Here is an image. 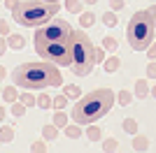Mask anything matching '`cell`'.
Here are the masks:
<instances>
[{"mask_svg":"<svg viewBox=\"0 0 156 153\" xmlns=\"http://www.w3.org/2000/svg\"><path fill=\"white\" fill-rule=\"evenodd\" d=\"M12 83L16 88H26V90L61 88L63 76H61L58 65L49 63V60H33V63H21L14 67Z\"/></svg>","mask_w":156,"mask_h":153,"instance_id":"6da1fadb","label":"cell"},{"mask_svg":"<svg viewBox=\"0 0 156 153\" xmlns=\"http://www.w3.org/2000/svg\"><path fill=\"white\" fill-rule=\"evenodd\" d=\"M117 95L112 88H96L86 95L77 97L75 107L70 109L72 121L79 125H89V123H98L103 116L110 114V109L114 107Z\"/></svg>","mask_w":156,"mask_h":153,"instance_id":"7a4b0ae2","label":"cell"},{"mask_svg":"<svg viewBox=\"0 0 156 153\" xmlns=\"http://www.w3.org/2000/svg\"><path fill=\"white\" fill-rule=\"evenodd\" d=\"M61 12V2H47V0H19V5L12 9V16L19 25L40 28L47 21H51Z\"/></svg>","mask_w":156,"mask_h":153,"instance_id":"3957f363","label":"cell"},{"mask_svg":"<svg viewBox=\"0 0 156 153\" xmlns=\"http://www.w3.org/2000/svg\"><path fill=\"white\" fill-rule=\"evenodd\" d=\"M154 37H156V23L151 19L149 9H137L126 25V39H128L130 49L147 51V46L154 42Z\"/></svg>","mask_w":156,"mask_h":153,"instance_id":"277c9868","label":"cell"},{"mask_svg":"<svg viewBox=\"0 0 156 153\" xmlns=\"http://www.w3.org/2000/svg\"><path fill=\"white\" fill-rule=\"evenodd\" d=\"M70 44H72V72L75 76H89L96 65V46L89 39V35L82 30H72L70 35Z\"/></svg>","mask_w":156,"mask_h":153,"instance_id":"5b68a950","label":"cell"},{"mask_svg":"<svg viewBox=\"0 0 156 153\" xmlns=\"http://www.w3.org/2000/svg\"><path fill=\"white\" fill-rule=\"evenodd\" d=\"M35 51L42 60L58 65V67H70L72 65V44L70 39H58V42H44L35 44Z\"/></svg>","mask_w":156,"mask_h":153,"instance_id":"8992f818","label":"cell"},{"mask_svg":"<svg viewBox=\"0 0 156 153\" xmlns=\"http://www.w3.org/2000/svg\"><path fill=\"white\" fill-rule=\"evenodd\" d=\"M72 35V25L65 19H56L47 21L44 25H40L35 32V44H44V42H58V39H70Z\"/></svg>","mask_w":156,"mask_h":153,"instance_id":"52a82bcc","label":"cell"},{"mask_svg":"<svg viewBox=\"0 0 156 153\" xmlns=\"http://www.w3.org/2000/svg\"><path fill=\"white\" fill-rule=\"evenodd\" d=\"M7 44H9V49L21 51L23 46H26V37L19 35V32H9V35H7Z\"/></svg>","mask_w":156,"mask_h":153,"instance_id":"ba28073f","label":"cell"},{"mask_svg":"<svg viewBox=\"0 0 156 153\" xmlns=\"http://www.w3.org/2000/svg\"><path fill=\"white\" fill-rule=\"evenodd\" d=\"M133 151H149V139L144 134H133Z\"/></svg>","mask_w":156,"mask_h":153,"instance_id":"9c48e42d","label":"cell"},{"mask_svg":"<svg viewBox=\"0 0 156 153\" xmlns=\"http://www.w3.org/2000/svg\"><path fill=\"white\" fill-rule=\"evenodd\" d=\"M105 72H110V74H114V72L121 67V58L119 56H110V58H105Z\"/></svg>","mask_w":156,"mask_h":153,"instance_id":"30bf717a","label":"cell"},{"mask_svg":"<svg viewBox=\"0 0 156 153\" xmlns=\"http://www.w3.org/2000/svg\"><path fill=\"white\" fill-rule=\"evenodd\" d=\"M86 137L91 141H100V137H103V127L96 125V123H89L86 125Z\"/></svg>","mask_w":156,"mask_h":153,"instance_id":"8fae6325","label":"cell"},{"mask_svg":"<svg viewBox=\"0 0 156 153\" xmlns=\"http://www.w3.org/2000/svg\"><path fill=\"white\" fill-rule=\"evenodd\" d=\"M14 139V125H0V144H9Z\"/></svg>","mask_w":156,"mask_h":153,"instance_id":"7c38bea8","label":"cell"},{"mask_svg":"<svg viewBox=\"0 0 156 153\" xmlns=\"http://www.w3.org/2000/svg\"><path fill=\"white\" fill-rule=\"evenodd\" d=\"M19 100L23 102L26 107H37V95H33V90L23 88V93H19Z\"/></svg>","mask_w":156,"mask_h":153,"instance_id":"4fadbf2b","label":"cell"},{"mask_svg":"<svg viewBox=\"0 0 156 153\" xmlns=\"http://www.w3.org/2000/svg\"><path fill=\"white\" fill-rule=\"evenodd\" d=\"M135 95L140 97V100L149 95V83H147V79H137L135 81Z\"/></svg>","mask_w":156,"mask_h":153,"instance_id":"5bb4252c","label":"cell"},{"mask_svg":"<svg viewBox=\"0 0 156 153\" xmlns=\"http://www.w3.org/2000/svg\"><path fill=\"white\" fill-rule=\"evenodd\" d=\"M42 137H44L47 141H54L56 137H58V127L54 125V123H49V125H42Z\"/></svg>","mask_w":156,"mask_h":153,"instance_id":"9a60e30c","label":"cell"},{"mask_svg":"<svg viewBox=\"0 0 156 153\" xmlns=\"http://www.w3.org/2000/svg\"><path fill=\"white\" fill-rule=\"evenodd\" d=\"M2 100L9 102V104L19 100V90H16V86H7V88H2Z\"/></svg>","mask_w":156,"mask_h":153,"instance_id":"2e32d148","label":"cell"},{"mask_svg":"<svg viewBox=\"0 0 156 153\" xmlns=\"http://www.w3.org/2000/svg\"><path fill=\"white\" fill-rule=\"evenodd\" d=\"M93 23H96V14L93 12H82L79 14V25H82V28H91Z\"/></svg>","mask_w":156,"mask_h":153,"instance_id":"e0dca14e","label":"cell"},{"mask_svg":"<svg viewBox=\"0 0 156 153\" xmlns=\"http://www.w3.org/2000/svg\"><path fill=\"white\" fill-rule=\"evenodd\" d=\"M51 123L58 127V130H61V127H65V125H68V114H65L63 109H56V114H54V121H51Z\"/></svg>","mask_w":156,"mask_h":153,"instance_id":"ac0fdd59","label":"cell"},{"mask_svg":"<svg viewBox=\"0 0 156 153\" xmlns=\"http://www.w3.org/2000/svg\"><path fill=\"white\" fill-rule=\"evenodd\" d=\"M100 21H103L105 25H110V28H112V25L119 23V16H117V12H114V9H110V12H105L103 16H100Z\"/></svg>","mask_w":156,"mask_h":153,"instance_id":"d6986e66","label":"cell"},{"mask_svg":"<svg viewBox=\"0 0 156 153\" xmlns=\"http://www.w3.org/2000/svg\"><path fill=\"white\" fill-rule=\"evenodd\" d=\"M37 107H40V109H49V107H54V97H51V95H47V93H40V95H37Z\"/></svg>","mask_w":156,"mask_h":153,"instance_id":"ffe728a7","label":"cell"},{"mask_svg":"<svg viewBox=\"0 0 156 153\" xmlns=\"http://www.w3.org/2000/svg\"><path fill=\"white\" fill-rule=\"evenodd\" d=\"M63 130H65V134H68L70 139H77V137H82V125H79V123H75V125H65Z\"/></svg>","mask_w":156,"mask_h":153,"instance_id":"44dd1931","label":"cell"},{"mask_svg":"<svg viewBox=\"0 0 156 153\" xmlns=\"http://www.w3.org/2000/svg\"><path fill=\"white\" fill-rule=\"evenodd\" d=\"M65 9L70 14H82V0H65Z\"/></svg>","mask_w":156,"mask_h":153,"instance_id":"7402d4cb","label":"cell"},{"mask_svg":"<svg viewBox=\"0 0 156 153\" xmlns=\"http://www.w3.org/2000/svg\"><path fill=\"white\" fill-rule=\"evenodd\" d=\"M63 93H65L68 97H82V88H79V86H75V83L63 86Z\"/></svg>","mask_w":156,"mask_h":153,"instance_id":"603a6c76","label":"cell"},{"mask_svg":"<svg viewBox=\"0 0 156 153\" xmlns=\"http://www.w3.org/2000/svg\"><path fill=\"white\" fill-rule=\"evenodd\" d=\"M117 100H119V104H121V107H128L130 102H133V93H130V90H119Z\"/></svg>","mask_w":156,"mask_h":153,"instance_id":"cb8c5ba5","label":"cell"},{"mask_svg":"<svg viewBox=\"0 0 156 153\" xmlns=\"http://www.w3.org/2000/svg\"><path fill=\"white\" fill-rule=\"evenodd\" d=\"M47 148H49V146L44 144V137H42V139H35L30 144V151L33 153H47Z\"/></svg>","mask_w":156,"mask_h":153,"instance_id":"d4e9b609","label":"cell"},{"mask_svg":"<svg viewBox=\"0 0 156 153\" xmlns=\"http://www.w3.org/2000/svg\"><path fill=\"white\" fill-rule=\"evenodd\" d=\"M121 125H124V130L128 134H135L137 132V121L135 118H124V123H121Z\"/></svg>","mask_w":156,"mask_h":153,"instance_id":"484cf974","label":"cell"},{"mask_svg":"<svg viewBox=\"0 0 156 153\" xmlns=\"http://www.w3.org/2000/svg\"><path fill=\"white\" fill-rule=\"evenodd\" d=\"M26 104H23V102H21V100H16V102H12V114L14 116H16V118H19V116H23V114H26Z\"/></svg>","mask_w":156,"mask_h":153,"instance_id":"4316f807","label":"cell"},{"mask_svg":"<svg viewBox=\"0 0 156 153\" xmlns=\"http://www.w3.org/2000/svg\"><path fill=\"white\" fill-rule=\"evenodd\" d=\"M68 100H70V97L65 95V93H58V95L54 97V109H63V107H68Z\"/></svg>","mask_w":156,"mask_h":153,"instance_id":"83f0119b","label":"cell"},{"mask_svg":"<svg viewBox=\"0 0 156 153\" xmlns=\"http://www.w3.org/2000/svg\"><path fill=\"white\" fill-rule=\"evenodd\" d=\"M119 148V141L114 139V137H107V139L103 141V151H117Z\"/></svg>","mask_w":156,"mask_h":153,"instance_id":"f1b7e54d","label":"cell"},{"mask_svg":"<svg viewBox=\"0 0 156 153\" xmlns=\"http://www.w3.org/2000/svg\"><path fill=\"white\" fill-rule=\"evenodd\" d=\"M103 46H105V51H117V49H119L117 39H114V37H110V35H107V37L103 39Z\"/></svg>","mask_w":156,"mask_h":153,"instance_id":"f546056e","label":"cell"},{"mask_svg":"<svg viewBox=\"0 0 156 153\" xmlns=\"http://www.w3.org/2000/svg\"><path fill=\"white\" fill-rule=\"evenodd\" d=\"M105 46L100 44V46H96V63H105Z\"/></svg>","mask_w":156,"mask_h":153,"instance_id":"4dcf8cb0","label":"cell"},{"mask_svg":"<svg viewBox=\"0 0 156 153\" xmlns=\"http://www.w3.org/2000/svg\"><path fill=\"white\" fill-rule=\"evenodd\" d=\"M147 79H156V60H149L147 65Z\"/></svg>","mask_w":156,"mask_h":153,"instance_id":"1f68e13d","label":"cell"},{"mask_svg":"<svg viewBox=\"0 0 156 153\" xmlns=\"http://www.w3.org/2000/svg\"><path fill=\"white\" fill-rule=\"evenodd\" d=\"M147 56H149V60H156V39L147 46Z\"/></svg>","mask_w":156,"mask_h":153,"instance_id":"d6a6232c","label":"cell"},{"mask_svg":"<svg viewBox=\"0 0 156 153\" xmlns=\"http://www.w3.org/2000/svg\"><path fill=\"white\" fill-rule=\"evenodd\" d=\"M9 32H12V30H9V23H7L5 19H0V35H5V37H7Z\"/></svg>","mask_w":156,"mask_h":153,"instance_id":"836d02e7","label":"cell"},{"mask_svg":"<svg viewBox=\"0 0 156 153\" xmlns=\"http://www.w3.org/2000/svg\"><path fill=\"white\" fill-rule=\"evenodd\" d=\"M124 5H126V0H110V7L117 12V9H124Z\"/></svg>","mask_w":156,"mask_h":153,"instance_id":"e575fe53","label":"cell"},{"mask_svg":"<svg viewBox=\"0 0 156 153\" xmlns=\"http://www.w3.org/2000/svg\"><path fill=\"white\" fill-rule=\"evenodd\" d=\"M7 49H9V44H7V37H5V35H0V56H2V53H7Z\"/></svg>","mask_w":156,"mask_h":153,"instance_id":"d590c367","label":"cell"},{"mask_svg":"<svg viewBox=\"0 0 156 153\" xmlns=\"http://www.w3.org/2000/svg\"><path fill=\"white\" fill-rule=\"evenodd\" d=\"M2 2H5V7H7V9H14V7L19 5V0H2Z\"/></svg>","mask_w":156,"mask_h":153,"instance_id":"8d00e7d4","label":"cell"},{"mask_svg":"<svg viewBox=\"0 0 156 153\" xmlns=\"http://www.w3.org/2000/svg\"><path fill=\"white\" fill-rule=\"evenodd\" d=\"M5 114H7V107H2V104H0V123L5 121Z\"/></svg>","mask_w":156,"mask_h":153,"instance_id":"74e56055","label":"cell"},{"mask_svg":"<svg viewBox=\"0 0 156 153\" xmlns=\"http://www.w3.org/2000/svg\"><path fill=\"white\" fill-rule=\"evenodd\" d=\"M149 14H151V19H154V23H156V2L149 7Z\"/></svg>","mask_w":156,"mask_h":153,"instance_id":"f35d334b","label":"cell"},{"mask_svg":"<svg viewBox=\"0 0 156 153\" xmlns=\"http://www.w3.org/2000/svg\"><path fill=\"white\" fill-rule=\"evenodd\" d=\"M7 76V67H2V65H0V79H5Z\"/></svg>","mask_w":156,"mask_h":153,"instance_id":"ab89813d","label":"cell"},{"mask_svg":"<svg viewBox=\"0 0 156 153\" xmlns=\"http://www.w3.org/2000/svg\"><path fill=\"white\" fill-rule=\"evenodd\" d=\"M149 95H154V97H156V83H154V86L149 88Z\"/></svg>","mask_w":156,"mask_h":153,"instance_id":"60d3db41","label":"cell"},{"mask_svg":"<svg viewBox=\"0 0 156 153\" xmlns=\"http://www.w3.org/2000/svg\"><path fill=\"white\" fill-rule=\"evenodd\" d=\"M82 2H86V5H96L98 0H82Z\"/></svg>","mask_w":156,"mask_h":153,"instance_id":"b9f144b4","label":"cell"},{"mask_svg":"<svg viewBox=\"0 0 156 153\" xmlns=\"http://www.w3.org/2000/svg\"><path fill=\"white\" fill-rule=\"evenodd\" d=\"M47 2H61V0H47Z\"/></svg>","mask_w":156,"mask_h":153,"instance_id":"7bdbcfd3","label":"cell"},{"mask_svg":"<svg viewBox=\"0 0 156 153\" xmlns=\"http://www.w3.org/2000/svg\"><path fill=\"white\" fill-rule=\"evenodd\" d=\"M0 97H2V88H0Z\"/></svg>","mask_w":156,"mask_h":153,"instance_id":"ee69618b","label":"cell"},{"mask_svg":"<svg viewBox=\"0 0 156 153\" xmlns=\"http://www.w3.org/2000/svg\"><path fill=\"white\" fill-rule=\"evenodd\" d=\"M0 2H2V0H0Z\"/></svg>","mask_w":156,"mask_h":153,"instance_id":"f6af8a7d","label":"cell"},{"mask_svg":"<svg viewBox=\"0 0 156 153\" xmlns=\"http://www.w3.org/2000/svg\"><path fill=\"white\" fill-rule=\"evenodd\" d=\"M154 39H156V37H154Z\"/></svg>","mask_w":156,"mask_h":153,"instance_id":"bcb514c9","label":"cell"}]
</instances>
